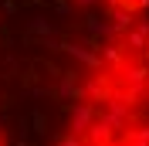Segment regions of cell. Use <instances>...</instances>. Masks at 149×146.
<instances>
[{"mask_svg": "<svg viewBox=\"0 0 149 146\" xmlns=\"http://www.w3.org/2000/svg\"><path fill=\"white\" fill-rule=\"evenodd\" d=\"M0 146H149V0H0Z\"/></svg>", "mask_w": 149, "mask_h": 146, "instance_id": "cell-1", "label": "cell"}]
</instances>
